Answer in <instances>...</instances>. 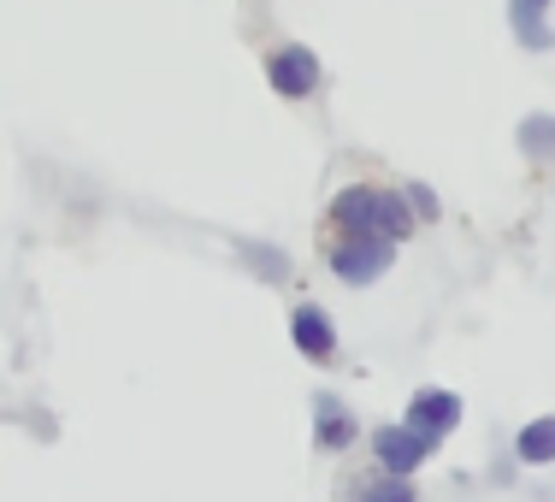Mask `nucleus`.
<instances>
[{
	"label": "nucleus",
	"instance_id": "nucleus-5",
	"mask_svg": "<svg viewBox=\"0 0 555 502\" xmlns=\"http://www.w3.org/2000/svg\"><path fill=\"white\" fill-rule=\"evenodd\" d=\"M373 455H378V467H385V473L408 479V473H420L431 455H438V443L420 438L414 426H385V432H373Z\"/></svg>",
	"mask_w": 555,
	"mask_h": 502
},
{
	"label": "nucleus",
	"instance_id": "nucleus-8",
	"mask_svg": "<svg viewBox=\"0 0 555 502\" xmlns=\"http://www.w3.org/2000/svg\"><path fill=\"white\" fill-rule=\"evenodd\" d=\"M508 30L526 54H550L555 48V30H550V12L532 7V0H508Z\"/></svg>",
	"mask_w": 555,
	"mask_h": 502
},
{
	"label": "nucleus",
	"instance_id": "nucleus-12",
	"mask_svg": "<svg viewBox=\"0 0 555 502\" xmlns=\"http://www.w3.org/2000/svg\"><path fill=\"white\" fill-rule=\"evenodd\" d=\"M243 260H255V267H260V279H289V260L284 255H272V248H260V243H243Z\"/></svg>",
	"mask_w": 555,
	"mask_h": 502
},
{
	"label": "nucleus",
	"instance_id": "nucleus-3",
	"mask_svg": "<svg viewBox=\"0 0 555 502\" xmlns=\"http://www.w3.org/2000/svg\"><path fill=\"white\" fill-rule=\"evenodd\" d=\"M267 83L284 101H313L325 83V65L308 42H278V48H267Z\"/></svg>",
	"mask_w": 555,
	"mask_h": 502
},
{
	"label": "nucleus",
	"instance_id": "nucleus-11",
	"mask_svg": "<svg viewBox=\"0 0 555 502\" xmlns=\"http://www.w3.org/2000/svg\"><path fill=\"white\" fill-rule=\"evenodd\" d=\"M349 502H420V497H414V485H408V479H396V473H378V479L354 485Z\"/></svg>",
	"mask_w": 555,
	"mask_h": 502
},
{
	"label": "nucleus",
	"instance_id": "nucleus-10",
	"mask_svg": "<svg viewBox=\"0 0 555 502\" xmlns=\"http://www.w3.org/2000/svg\"><path fill=\"white\" fill-rule=\"evenodd\" d=\"M514 455H520L526 467H550V461H555V414L532 420V426H520V438H514Z\"/></svg>",
	"mask_w": 555,
	"mask_h": 502
},
{
	"label": "nucleus",
	"instance_id": "nucleus-4",
	"mask_svg": "<svg viewBox=\"0 0 555 502\" xmlns=\"http://www.w3.org/2000/svg\"><path fill=\"white\" fill-rule=\"evenodd\" d=\"M289 343H296L301 361L332 366L337 361V320L320 308V301H296V308H289Z\"/></svg>",
	"mask_w": 555,
	"mask_h": 502
},
{
	"label": "nucleus",
	"instance_id": "nucleus-2",
	"mask_svg": "<svg viewBox=\"0 0 555 502\" xmlns=\"http://www.w3.org/2000/svg\"><path fill=\"white\" fill-rule=\"evenodd\" d=\"M325 267H332L343 284L366 289V284H378L396 267V243H390V236H354V231H343L337 243L325 248Z\"/></svg>",
	"mask_w": 555,
	"mask_h": 502
},
{
	"label": "nucleus",
	"instance_id": "nucleus-14",
	"mask_svg": "<svg viewBox=\"0 0 555 502\" xmlns=\"http://www.w3.org/2000/svg\"><path fill=\"white\" fill-rule=\"evenodd\" d=\"M532 7H544V12H550V7H555V0H532Z\"/></svg>",
	"mask_w": 555,
	"mask_h": 502
},
{
	"label": "nucleus",
	"instance_id": "nucleus-6",
	"mask_svg": "<svg viewBox=\"0 0 555 502\" xmlns=\"http://www.w3.org/2000/svg\"><path fill=\"white\" fill-rule=\"evenodd\" d=\"M402 426H414L420 438H431V443H443L449 432L461 426V396H449V390H420L414 402H408V414H402Z\"/></svg>",
	"mask_w": 555,
	"mask_h": 502
},
{
	"label": "nucleus",
	"instance_id": "nucleus-9",
	"mask_svg": "<svg viewBox=\"0 0 555 502\" xmlns=\"http://www.w3.org/2000/svg\"><path fill=\"white\" fill-rule=\"evenodd\" d=\"M514 142H520V154L532 166H550L555 160V113H526L520 130H514Z\"/></svg>",
	"mask_w": 555,
	"mask_h": 502
},
{
	"label": "nucleus",
	"instance_id": "nucleus-13",
	"mask_svg": "<svg viewBox=\"0 0 555 502\" xmlns=\"http://www.w3.org/2000/svg\"><path fill=\"white\" fill-rule=\"evenodd\" d=\"M402 195H408V207H414V219H438L443 214V202H438L431 183H402Z\"/></svg>",
	"mask_w": 555,
	"mask_h": 502
},
{
	"label": "nucleus",
	"instance_id": "nucleus-7",
	"mask_svg": "<svg viewBox=\"0 0 555 502\" xmlns=\"http://www.w3.org/2000/svg\"><path fill=\"white\" fill-rule=\"evenodd\" d=\"M313 443H320L325 455H343L349 443H361V420H354L337 396H325V390L313 396Z\"/></svg>",
	"mask_w": 555,
	"mask_h": 502
},
{
	"label": "nucleus",
	"instance_id": "nucleus-1",
	"mask_svg": "<svg viewBox=\"0 0 555 502\" xmlns=\"http://www.w3.org/2000/svg\"><path fill=\"white\" fill-rule=\"evenodd\" d=\"M332 224L354 236H414V207H408L402 190H385V183H343L332 195Z\"/></svg>",
	"mask_w": 555,
	"mask_h": 502
}]
</instances>
